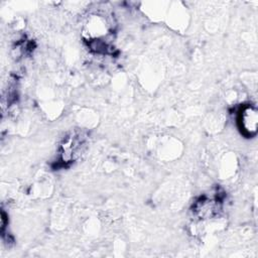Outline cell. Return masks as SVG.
I'll use <instances>...</instances> for the list:
<instances>
[{"label":"cell","mask_w":258,"mask_h":258,"mask_svg":"<svg viewBox=\"0 0 258 258\" xmlns=\"http://www.w3.org/2000/svg\"><path fill=\"white\" fill-rule=\"evenodd\" d=\"M238 126L246 137H253L257 133L258 113L256 107L245 105L238 114Z\"/></svg>","instance_id":"obj_1"}]
</instances>
